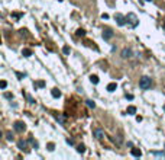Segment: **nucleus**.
I'll list each match as a JSON object with an SVG mask.
<instances>
[{
    "mask_svg": "<svg viewBox=\"0 0 165 160\" xmlns=\"http://www.w3.org/2000/svg\"><path fill=\"white\" fill-rule=\"evenodd\" d=\"M151 85H152V80H151V77H148V76H143V77L139 80V87L143 89V90L149 89Z\"/></svg>",
    "mask_w": 165,
    "mask_h": 160,
    "instance_id": "f257e3e1",
    "label": "nucleus"
},
{
    "mask_svg": "<svg viewBox=\"0 0 165 160\" xmlns=\"http://www.w3.org/2000/svg\"><path fill=\"white\" fill-rule=\"evenodd\" d=\"M13 128H15V131H18V132H23L25 128H26V125H25V122H22V121H16V122L13 124Z\"/></svg>",
    "mask_w": 165,
    "mask_h": 160,
    "instance_id": "f03ea898",
    "label": "nucleus"
},
{
    "mask_svg": "<svg viewBox=\"0 0 165 160\" xmlns=\"http://www.w3.org/2000/svg\"><path fill=\"white\" fill-rule=\"evenodd\" d=\"M126 19H128L129 22H130L132 28H135V26H138V18L135 13H128V16H126Z\"/></svg>",
    "mask_w": 165,
    "mask_h": 160,
    "instance_id": "7ed1b4c3",
    "label": "nucleus"
},
{
    "mask_svg": "<svg viewBox=\"0 0 165 160\" xmlns=\"http://www.w3.org/2000/svg\"><path fill=\"white\" fill-rule=\"evenodd\" d=\"M115 19L117 20V25H120V26H123L126 23V20H128V19H126L123 15H120V13H116V15H115Z\"/></svg>",
    "mask_w": 165,
    "mask_h": 160,
    "instance_id": "20e7f679",
    "label": "nucleus"
},
{
    "mask_svg": "<svg viewBox=\"0 0 165 160\" xmlns=\"http://www.w3.org/2000/svg\"><path fill=\"white\" fill-rule=\"evenodd\" d=\"M120 55H122V58H130L132 57V50L130 48H123L122 50V53H120Z\"/></svg>",
    "mask_w": 165,
    "mask_h": 160,
    "instance_id": "39448f33",
    "label": "nucleus"
},
{
    "mask_svg": "<svg viewBox=\"0 0 165 160\" xmlns=\"http://www.w3.org/2000/svg\"><path fill=\"white\" fill-rule=\"evenodd\" d=\"M94 137H96L97 140H101V138L104 137V131H103L101 128H96L94 130Z\"/></svg>",
    "mask_w": 165,
    "mask_h": 160,
    "instance_id": "423d86ee",
    "label": "nucleus"
},
{
    "mask_svg": "<svg viewBox=\"0 0 165 160\" xmlns=\"http://www.w3.org/2000/svg\"><path fill=\"white\" fill-rule=\"evenodd\" d=\"M112 37H113V32L110 31V29H106V31L103 32V38H104L106 41H107V39H110Z\"/></svg>",
    "mask_w": 165,
    "mask_h": 160,
    "instance_id": "0eeeda50",
    "label": "nucleus"
},
{
    "mask_svg": "<svg viewBox=\"0 0 165 160\" xmlns=\"http://www.w3.org/2000/svg\"><path fill=\"white\" fill-rule=\"evenodd\" d=\"M18 147L20 148V150H26V147H28V143L23 141V140H19V141H18Z\"/></svg>",
    "mask_w": 165,
    "mask_h": 160,
    "instance_id": "6e6552de",
    "label": "nucleus"
},
{
    "mask_svg": "<svg viewBox=\"0 0 165 160\" xmlns=\"http://www.w3.org/2000/svg\"><path fill=\"white\" fill-rule=\"evenodd\" d=\"M132 156H135V157H140V156H142V151L138 150V148H132Z\"/></svg>",
    "mask_w": 165,
    "mask_h": 160,
    "instance_id": "1a4fd4ad",
    "label": "nucleus"
},
{
    "mask_svg": "<svg viewBox=\"0 0 165 160\" xmlns=\"http://www.w3.org/2000/svg\"><path fill=\"white\" fill-rule=\"evenodd\" d=\"M116 87H117L116 83H109V85H107V90H109V92H115Z\"/></svg>",
    "mask_w": 165,
    "mask_h": 160,
    "instance_id": "9d476101",
    "label": "nucleus"
},
{
    "mask_svg": "<svg viewBox=\"0 0 165 160\" xmlns=\"http://www.w3.org/2000/svg\"><path fill=\"white\" fill-rule=\"evenodd\" d=\"M56 121L64 125V124H65V115H56Z\"/></svg>",
    "mask_w": 165,
    "mask_h": 160,
    "instance_id": "9b49d317",
    "label": "nucleus"
},
{
    "mask_svg": "<svg viewBox=\"0 0 165 160\" xmlns=\"http://www.w3.org/2000/svg\"><path fill=\"white\" fill-rule=\"evenodd\" d=\"M51 95H52V97H59L61 96V92H59L58 89H52V90H51Z\"/></svg>",
    "mask_w": 165,
    "mask_h": 160,
    "instance_id": "f8f14e48",
    "label": "nucleus"
},
{
    "mask_svg": "<svg viewBox=\"0 0 165 160\" xmlns=\"http://www.w3.org/2000/svg\"><path fill=\"white\" fill-rule=\"evenodd\" d=\"M44 86H45L44 80H38V82H35V87H44Z\"/></svg>",
    "mask_w": 165,
    "mask_h": 160,
    "instance_id": "ddd939ff",
    "label": "nucleus"
},
{
    "mask_svg": "<svg viewBox=\"0 0 165 160\" xmlns=\"http://www.w3.org/2000/svg\"><path fill=\"white\" fill-rule=\"evenodd\" d=\"M22 54H23L25 57H31V55H32V51L29 50V48H25V50L22 51Z\"/></svg>",
    "mask_w": 165,
    "mask_h": 160,
    "instance_id": "4468645a",
    "label": "nucleus"
},
{
    "mask_svg": "<svg viewBox=\"0 0 165 160\" xmlns=\"http://www.w3.org/2000/svg\"><path fill=\"white\" fill-rule=\"evenodd\" d=\"M135 112H136V108H135V106H129L128 108V113H129V115H133Z\"/></svg>",
    "mask_w": 165,
    "mask_h": 160,
    "instance_id": "2eb2a0df",
    "label": "nucleus"
},
{
    "mask_svg": "<svg viewBox=\"0 0 165 160\" xmlns=\"http://www.w3.org/2000/svg\"><path fill=\"white\" fill-rule=\"evenodd\" d=\"M86 104H87L88 108H96V104H94V101H90V99H88V101H86Z\"/></svg>",
    "mask_w": 165,
    "mask_h": 160,
    "instance_id": "dca6fc26",
    "label": "nucleus"
},
{
    "mask_svg": "<svg viewBox=\"0 0 165 160\" xmlns=\"http://www.w3.org/2000/svg\"><path fill=\"white\" fill-rule=\"evenodd\" d=\"M90 80H91V83H94V85H97V83H99V77H97L96 74H94V76H91V77H90Z\"/></svg>",
    "mask_w": 165,
    "mask_h": 160,
    "instance_id": "f3484780",
    "label": "nucleus"
},
{
    "mask_svg": "<svg viewBox=\"0 0 165 160\" xmlns=\"http://www.w3.org/2000/svg\"><path fill=\"white\" fill-rule=\"evenodd\" d=\"M6 138L9 140V141H13V134L10 131H6Z\"/></svg>",
    "mask_w": 165,
    "mask_h": 160,
    "instance_id": "a211bd4d",
    "label": "nucleus"
},
{
    "mask_svg": "<svg viewBox=\"0 0 165 160\" xmlns=\"http://www.w3.org/2000/svg\"><path fill=\"white\" fill-rule=\"evenodd\" d=\"M77 151H78V153H84V151H86V147H84L83 144H80V146L77 147Z\"/></svg>",
    "mask_w": 165,
    "mask_h": 160,
    "instance_id": "6ab92c4d",
    "label": "nucleus"
},
{
    "mask_svg": "<svg viewBox=\"0 0 165 160\" xmlns=\"http://www.w3.org/2000/svg\"><path fill=\"white\" fill-rule=\"evenodd\" d=\"M77 35H78V37H84V35H86V31H84V29H78V31H77Z\"/></svg>",
    "mask_w": 165,
    "mask_h": 160,
    "instance_id": "aec40b11",
    "label": "nucleus"
},
{
    "mask_svg": "<svg viewBox=\"0 0 165 160\" xmlns=\"http://www.w3.org/2000/svg\"><path fill=\"white\" fill-rule=\"evenodd\" d=\"M23 95L26 96V99H28V102H29V104H35V101L32 99V96H29V95H26V93H23Z\"/></svg>",
    "mask_w": 165,
    "mask_h": 160,
    "instance_id": "412c9836",
    "label": "nucleus"
},
{
    "mask_svg": "<svg viewBox=\"0 0 165 160\" xmlns=\"http://www.w3.org/2000/svg\"><path fill=\"white\" fill-rule=\"evenodd\" d=\"M6 86H7V83L4 82V80H2V82H0V87H2V89H6Z\"/></svg>",
    "mask_w": 165,
    "mask_h": 160,
    "instance_id": "4be33fe9",
    "label": "nucleus"
},
{
    "mask_svg": "<svg viewBox=\"0 0 165 160\" xmlns=\"http://www.w3.org/2000/svg\"><path fill=\"white\" fill-rule=\"evenodd\" d=\"M54 147H55V146H54V143H49V144H48V150H49V151H52Z\"/></svg>",
    "mask_w": 165,
    "mask_h": 160,
    "instance_id": "5701e85b",
    "label": "nucleus"
},
{
    "mask_svg": "<svg viewBox=\"0 0 165 160\" xmlns=\"http://www.w3.org/2000/svg\"><path fill=\"white\" fill-rule=\"evenodd\" d=\"M62 51H64V54H70V47H64Z\"/></svg>",
    "mask_w": 165,
    "mask_h": 160,
    "instance_id": "b1692460",
    "label": "nucleus"
},
{
    "mask_svg": "<svg viewBox=\"0 0 165 160\" xmlns=\"http://www.w3.org/2000/svg\"><path fill=\"white\" fill-rule=\"evenodd\" d=\"M67 143H68L70 146H72L74 144V140H72V138H67Z\"/></svg>",
    "mask_w": 165,
    "mask_h": 160,
    "instance_id": "393cba45",
    "label": "nucleus"
},
{
    "mask_svg": "<svg viewBox=\"0 0 165 160\" xmlns=\"http://www.w3.org/2000/svg\"><path fill=\"white\" fill-rule=\"evenodd\" d=\"M16 76H18L19 79H22V77H25V73H23V74L22 73H16Z\"/></svg>",
    "mask_w": 165,
    "mask_h": 160,
    "instance_id": "a878e982",
    "label": "nucleus"
},
{
    "mask_svg": "<svg viewBox=\"0 0 165 160\" xmlns=\"http://www.w3.org/2000/svg\"><path fill=\"white\" fill-rule=\"evenodd\" d=\"M126 97H128V99H130V101H132V99H133V95H126Z\"/></svg>",
    "mask_w": 165,
    "mask_h": 160,
    "instance_id": "bb28decb",
    "label": "nucleus"
},
{
    "mask_svg": "<svg viewBox=\"0 0 165 160\" xmlns=\"http://www.w3.org/2000/svg\"><path fill=\"white\" fill-rule=\"evenodd\" d=\"M4 96H6L7 99H10V97H12V95H10V93H4Z\"/></svg>",
    "mask_w": 165,
    "mask_h": 160,
    "instance_id": "cd10ccee",
    "label": "nucleus"
},
{
    "mask_svg": "<svg viewBox=\"0 0 165 160\" xmlns=\"http://www.w3.org/2000/svg\"><path fill=\"white\" fill-rule=\"evenodd\" d=\"M164 26H165V23H164Z\"/></svg>",
    "mask_w": 165,
    "mask_h": 160,
    "instance_id": "c85d7f7f",
    "label": "nucleus"
}]
</instances>
